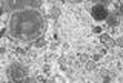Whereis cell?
Listing matches in <instances>:
<instances>
[{
  "label": "cell",
  "instance_id": "1",
  "mask_svg": "<svg viewBox=\"0 0 123 83\" xmlns=\"http://www.w3.org/2000/svg\"><path fill=\"white\" fill-rule=\"evenodd\" d=\"M9 37L20 42H36L45 31V18L37 9L12 12L8 20Z\"/></svg>",
  "mask_w": 123,
  "mask_h": 83
},
{
  "label": "cell",
  "instance_id": "2",
  "mask_svg": "<svg viewBox=\"0 0 123 83\" xmlns=\"http://www.w3.org/2000/svg\"><path fill=\"white\" fill-rule=\"evenodd\" d=\"M6 74L12 83H25L28 69L25 66H22L20 63H12V65H9V68H8Z\"/></svg>",
  "mask_w": 123,
  "mask_h": 83
},
{
  "label": "cell",
  "instance_id": "3",
  "mask_svg": "<svg viewBox=\"0 0 123 83\" xmlns=\"http://www.w3.org/2000/svg\"><path fill=\"white\" fill-rule=\"evenodd\" d=\"M108 2H98L95 3L94 6L91 8V14L92 17L95 18V20H106V17L109 16V12H108Z\"/></svg>",
  "mask_w": 123,
  "mask_h": 83
},
{
  "label": "cell",
  "instance_id": "4",
  "mask_svg": "<svg viewBox=\"0 0 123 83\" xmlns=\"http://www.w3.org/2000/svg\"><path fill=\"white\" fill-rule=\"evenodd\" d=\"M42 6L40 0H17V2H12V9L17 12V11H25V8L29 9H37Z\"/></svg>",
  "mask_w": 123,
  "mask_h": 83
},
{
  "label": "cell",
  "instance_id": "5",
  "mask_svg": "<svg viewBox=\"0 0 123 83\" xmlns=\"http://www.w3.org/2000/svg\"><path fill=\"white\" fill-rule=\"evenodd\" d=\"M120 22H122V16H120V12H118V11H112V12L106 17L108 26H117Z\"/></svg>",
  "mask_w": 123,
  "mask_h": 83
},
{
  "label": "cell",
  "instance_id": "6",
  "mask_svg": "<svg viewBox=\"0 0 123 83\" xmlns=\"http://www.w3.org/2000/svg\"><path fill=\"white\" fill-rule=\"evenodd\" d=\"M49 16H51V18L57 20V18L62 16V9H60V8H57V6H52L51 11H49Z\"/></svg>",
  "mask_w": 123,
  "mask_h": 83
},
{
  "label": "cell",
  "instance_id": "7",
  "mask_svg": "<svg viewBox=\"0 0 123 83\" xmlns=\"http://www.w3.org/2000/svg\"><path fill=\"white\" fill-rule=\"evenodd\" d=\"M34 46H36V48H45L46 46V40L43 39V37H40L38 40L34 42Z\"/></svg>",
  "mask_w": 123,
  "mask_h": 83
},
{
  "label": "cell",
  "instance_id": "8",
  "mask_svg": "<svg viewBox=\"0 0 123 83\" xmlns=\"http://www.w3.org/2000/svg\"><path fill=\"white\" fill-rule=\"evenodd\" d=\"M95 68H97V65H95L94 60H89V62H86V69H88V71H94Z\"/></svg>",
  "mask_w": 123,
  "mask_h": 83
},
{
  "label": "cell",
  "instance_id": "9",
  "mask_svg": "<svg viewBox=\"0 0 123 83\" xmlns=\"http://www.w3.org/2000/svg\"><path fill=\"white\" fill-rule=\"evenodd\" d=\"M111 40V36H108V34H102V36H100V42H102V43H108V42Z\"/></svg>",
  "mask_w": 123,
  "mask_h": 83
},
{
  "label": "cell",
  "instance_id": "10",
  "mask_svg": "<svg viewBox=\"0 0 123 83\" xmlns=\"http://www.w3.org/2000/svg\"><path fill=\"white\" fill-rule=\"evenodd\" d=\"M38 82V78H36V77H26V80H25V83H37Z\"/></svg>",
  "mask_w": 123,
  "mask_h": 83
},
{
  "label": "cell",
  "instance_id": "11",
  "mask_svg": "<svg viewBox=\"0 0 123 83\" xmlns=\"http://www.w3.org/2000/svg\"><path fill=\"white\" fill-rule=\"evenodd\" d=\"M100 75L103 78H106V77H109V72H108V69H100Z\"/></svg>",
  "mask_w": 123,
  "mask_h": 83
},
{
  "label": "cell",
  "instance_id": "12",
  "mask_svg": "<svg viewBox=\"0 0 123 83\" xmlns=\"http://www.w3.org/2000/svg\"><path fill=\"white\" fill-rule=\"evenodd\" d=\"M115 45H117V46H120V48H123V37H118V39L115 40Z\"/></svg>",
  "mask_w": 123,
  "mask_h": 83
},
{
  "label": "cell",
  "instance_id": "13",
  "mask_svg": "<svg viewBox=\"0 0 123 83\" xmlns=\"http://www.w3.org/2000/svg\"><path fill=\"white\" fill-rule=\"evenodd\" d=\"M80 62H85V63L89 62V57H88L86 54H82V55H80Z\"/></svg>",
  "mask_w": 123,
  "mask_h": 83
},
{
  "label": "cell",
  "instance_id": "14",
  "mask_svg": "<svg viewBox=\"0 0 123 83\" xmlns=\"http://www.w3.org/2000/svg\"><path fill=\"white\" fill-rule=\"evenodd\" d=\"M92 32H94V34H100V32H102V28H100V26H94V28H92Z\"/></svg>",
  "mask_w": 123,
  "mask_h": 83
},
{
  "label": "cell",
  "instance_id": "15",
  "mask_svg": "<svg viewBox=\"0 0 123 83\" xmlns=\"http://www.w3.org/2000/svg\"><path fill=\"white\" fill-rule=\"evenodd\" d=\"M114 45H115V40H112V39H111V40L106 43V48H109V49H111V48H112Z\"/></svg>",
  "mask_w": 123,
  "mask_h": 83
},
{
  "label": "cell",
  "instance_id": "16",
  "mask_svg": "<svg viewBox=\"0 0 123 83\" xmlns=\"http://www.w3.org/2000/svg\"><path fill=\"white\" fill-rule=\"evenodd\" d=\"M100 59H102V54H95L94 57H92V60H94V62H98Z\"/></svg>",
  "mask_w": 123,
  "mask_h": 83
},
{
  "label": "cell",
  "instance_id": "17",
  "mask_svg": "<svg viewBox=\"0 0 123 83\" xmlns=\"http://www.w3.org/2000/svg\"><path fill=\"white\" fill-rule=\"evenodd\" d=\"M118 12H120V16H123V2L118 5Z\"/></svg>",
  "mask_w": 123,
  "mask_h": 83
},
{
  "label": "cell",
  "instance_id": "18",
  "mask_svg": "<svg viewBox=\"0 0 123 83\" xmlns=\"http://www.w3.org/2000/svg\"><path fill=\"white\" fill-rule=\"evenodd\" d=\"M43 71H45V72H49V66H48V65L43 66Z\"/></svg>",
  "mask_w": 123,
  "mask_h": 83
},
{
  "label": "cell",
  "instance_id": "19",
  "mask_svg": "<svg viewBox=\"0 0 123 83\" xmlns=\"http://www.w3.org/2000/svg\"><path fill=\"white\" fill-rule=\"evenodd\" d=\"M109 82H111V80H109V77H106L105 80H103V83H109Z\"/></svg>",
  "mask_w": 123,
  "mask_h": 83
}]
</instances>
